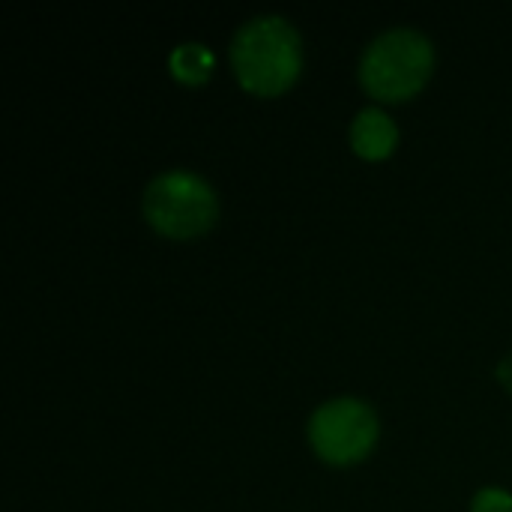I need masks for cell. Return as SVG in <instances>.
<instances>
[{
    "mask_svg": "<svg viewBox=\"0 0 512 512\" xmlns=\"http://www.w3.org/2000/svg\"><path fill=\"white\" fill-rule=\"evenodd\" d=\"M231 66L237 81L255 96L288 90L303 69V42L282 15H255L231 39Z\"/></svg>",
    "mask_w": 512,
    "mask_h": 512,
    "instance_id": "1",
    "label": "cell"
},
{
    "mask_svg": "<svg viewBox=\"0 0 512 512\" xmlns=\"http://www.w3.org/2000/svg\"><path fill=\"white\" fill-rule=\"evenodd\" d=\"M432 69V39L417 27H390L366 45L360 57V84L375 99L402 102L426 87Z\"/></svg>",
    "mask_w": 512,
    "mask_h": 512,
    "instance_id": "2",
    "label": "cell"
},
{
    "mask_svg": "<svg viewBox=\"0 0 512 512\" xmlns=\"http://www.w3.org/2000/svg\"><path fill=\"white\" fill-rule=\"evenodd\" d=\"M141 213L159 234L171 240H192L213 228L219 198L201 174L189 168H168L144 186Z\"/></svg>",
    "mask_w": 512,
    "mask_h": 512,
    "instance_id": "3",
    "label": "cell"
},
{
    "mask_svg": "<svg viewBox=\"0 0 512 512\" xmlns=\"http://www.w3.org/2000/svg\"><path fill=\"white\" fill-rule=\"evenodd\" d=\"M378 432V414L354 396L330 399L309 417V444L327 465L363 462L378 444Z\"/></svg>",
    "mask_w": 512,
    "mask_h": 512,
    "instance_id": "4",
    "label": "cell"
},
{
    "mask_svg": "<svg viewBox=\"0 0 512 512\" xmlns=\"http://www.w3.org/2000/svg\"><path fill=\"white\" fill-rule=\"evenodd\" d=\"M399 144V126L384 108H360L351 120V147L363 159H384Z\"/></svg>",
    "mask_w": 512,
    "mask_h": 512,
    "instance_id": "5",
    "label": "cell"
},
{
    "mask_svg": "<svg viewBox=\"0 0 512 512\" xmlns=\"http://www.w3.org/2000/svg\"><path fill=\"white\" fill-rule=\"evenodd\" d=\"M213 63L216 57L204 42H180L168 54V69L183 84H204L213 72Z\"/></svg>",
    "mask_w": 512,
    "mask_h": 512,
    "instance_id": "6",
    "label": "cell"
},
{
    "mask_svg": "<svg viewBox=\"0 0 512 512\" xmlns=\"http://www.w3.org/2000/svg\"><path fill=\"white\" fill-rule=\"evenodd\" d=\"M471 512H512V495L504 489H480L471 498Z\"/></svg>",
    "mask_w": 512,
    "mask_h": 512,
    "instance_id": "7",
    "label": "cell"
},
{
    "mask_svg": "<svg viewBox=\"0 0 512 512\" xmlns=\"http://www.w3.org/2000/svg\"><path fill=\"white\" fill-rule=\"evenodd\" d=\"M498 381L512 393V351L498 363Z\"/></svg>",
    "mask_w": 512,
    "mask_h": 512,
    "instance_id": "8",
    "label": "cell"
}]
</instances>
